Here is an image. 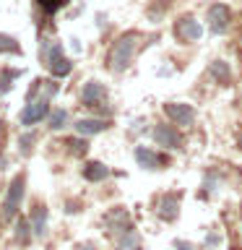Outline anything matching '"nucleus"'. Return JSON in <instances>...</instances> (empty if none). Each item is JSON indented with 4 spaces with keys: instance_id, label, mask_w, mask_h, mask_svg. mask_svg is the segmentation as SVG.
Instances as JSON below:
<instances>
[{
    "instance_id": "nucleus-9",
    "label": "nucleus",
    "mask_w": 242,
    "mask_h": 250,
    "mask_svg": "<svg viewBox=\"0 0 242 250\" xmlns=\"http://www.w3.org/2000/svg\"><path fill=\"white\" fill-rule=\"evenodd\" d=\"M229 23H232L229 5L214 3V5L208 8V29H211V34H224V31L229 29Z\"/></svg>"
},
{
    "instance_id": "nucleus-2",
    "label": "nucleus",
    "mask_w": 242,
    "mask_h": 250,
    "mask_svg": "<svg viewBox=\"0 0 242 250\" xmlns=\"http://www.w3.org/2000/svg\"><path fill=\"white\" fill-rule=\"evenodd\" d=\"M39 60L50 68V73L55 78H65L70 70H73V60L65 58L62 52V44L55 42V39H39Z\"/></svg>"
},
{
    "instance_id": "nucleus-20",
    "label": "nucleus",
    "mask_w": 242,
    "mask_h": 250,
    "mask_svg": "<svg viewBox=\"0 0 242 250\" xmlns=\"http://www.w3.org/2000/svg\"><path fill=\"white\" fill-rule=\"evenodd\" d=\"M120 250H141V237L136 234V229L125 232L120 237Z\"/></svg>"
},
{
    "instance_id": "nucleus-11",
    "label": "nucleus",
    "mask_w": 242,
    "mask_h": 250,
    "mask_svg": "<svg viewBox=\"0 0 242 250\" xmlns=\"http://www.w3.org/2000/svg\"><path fill=\"white\" fill-rule=\"evenodd\" d=\"M180 193H164L159 195V203H156V214H159L164 222H175L180 214Z\"/></svg>"
},
{
    "instance_id": "nucleus-15",
    "label": "nucleus",
    "mask_w": 242,
    "mask_h": 250,
    "mask_svg": "<svg viewBox=\"0 0 242 250\" xmlns=\"http://www.w3.org/2000/svg\"><path fill=\"white\" fill-rule=\"evenodd\" d=\"M31 232L37 237H44V232H47V206L44 203H37L31 208Z\"/></svg>"
},
{
    "instance_id": "nucleus-10",
    "label": "nucleus",
    "mask_w": 242,
    "mask_h": 250,
    "mask_svg": "<svg viewBox=\"0 0 242 250\" xmlns=\"http://www.w3.org/2000/svg\"><path fill=\"white\" fill-rule=\"evenodd\" d=\"M104 224H107L109 234H117V237H122L125 232H130V229H133L130 216H128V211H125L122 206H117V208L109 211V214L104 216Z\"/></svg>"
},
{
    "instance_id": "nucleus-26",
    "label": "nucleus",
    "mask_w": 242,
    "mask_h": 250,
    "mask_svg": "<svg viewBox=\"0 0 242 250\" xmlns=\"http://www.w3.org/2000/svg\"><path fill=\"white\" fill-rule=\"evenodd\" d=\"M76 250H97L94 242H83V245H76Z\"/></svg>"
},
{
    "instance_id": "nucleus-17",
    "label": "nucleus",
    "mask_w": 242,
    "mask_h": 250,
    "mask_svg": "<svg viewBox=\"0 0 242 250\" xmlns=\"http://www.w3.org/2000/svg\"><path fill=\"white\" fill-rule=\"evenodd\" d=\"M68 125V112L62 107L58 109H50V115H47V128L50 130H62Z\"/></svg>"
},
{
    "instance_id": "nucleus-6",
    "label": "nucleus",
    "mask_w": 242,
    "mask_h": 250,
    "mask_svg": "<svg viewBox=\"0 0 242 250\" xmlns=\"http://www.w3.org/2000/svg\"><path fill=\"white\" fill-rule=\"evenodd\" d=\"M47 115H50V99H47V97H39V99L26 102V107H23L21 115H19V123H21V125H34V123H39V120H44Z\"/></svg>"
},
{
    "instance_id": "nucleus-14",
    "label": "nucleus",
    "mask_w": 242,
    "mask_h": 250,
    "mask_svg": "<svg viewBox=\"0 0 242 250\" xmlns=\"http://www.w3.org/2000/svg\"><path fill=\"white\" fill-rule=\"evenodd\" d=\"M208 73H211V78H214L216 83H222V86L232 83V68H229V62H226V60H214L208 65Z\"/></svg>"
},
{
    "instance_id": "nucleus-5",
    "label": "nucleus",
    "mask_w": 242,
    "mask_h": 250,
    "mask_svg": "<svg viewBox=\"0 0 242 250\" xmlns=\"http://www.w3.org/2000/svg\"><path fill=\"white\" fill-rule=\"evenodd\" d=\"M81 102L86 107H99L109 115V109L104 107L107 104V86L101 81H86L83 89H81Z\"/></svg>"
},
{
    "instance_id": "nucleus-1",
    "label": "nucleus",
    "mask_w": 242,
    "mask_h": 250,
    "mask_svg": "<svg viewBox=\"0 0 242 250\" xmlns=\"http://www.w3.org/2000/svg\"><path fill=\"white\" fill-rule=\"evenodd\" d=\"M141 47V34L138 31H125L122 37H117V42L112 44V50L107 55V65L109 70H115V73H122V70L130 68L133 58H136Z\"/></svg>"
},
{
    "instance_id": "nucleus-21",
    "label": "nucleus",
    "mask_w": 242,
    "mask_h": 250,
    "mask_svg": "<svg viewBox=\"0 0 242 250\" xmlns=\"http://www.w3.org/2000/svg\"><path fill=\"white\" fill-rule=\"evenodd\" d=\"M0 52H11V55H21V44L16 42L11 34H0Z\"/></svg>"
},
{
    "instance_id": "nucleus-18",
    "label": "nucleus",
    "mask_w": 242,
    "mask_h": 250,
    "mask_svg": "<svg viewBox=\"0 0 242 250\" xmlns=\"http://www.w3.org/2000/svg\"><path fill=\"white\" fill-rule=\"evenodd\" d=\"M16 240L21 242V245H26V242L31 240V222L29 219H19V222H16Z\"/></svg>"
},
{
    "instance_id": "nucleus-24",
    "label": "nucleus",
    "mask_w": 242,
    "mask_h": 250,
    "mask_svg": "<svg viewBox=\"0 0 242 250\" xmlns=\"http://www.w3.org/2000/svg\"><path fill=\"white\" fill-rule=\"evenodd\" d=\"M37 3L42 5L47 13H55V11H58V8H60L62 3H65V0H37Z\"/></svg>"
},
{
    "instance_id": "nucleus-3",
    "label": "nucleus",
    "mask_w": 242,
    "mask_h": 250,
    "mask_svg": "<svg viewBox=\"0 0 242 250\" xmlns=\"http://www.w3.org/2000/svg\"><path fill=\"white\" fill-rule=\"evenodd\" d=\"M172 31H175V39H177V42H182V44H193V42H198V39H201L203 26H201V21L195 19V16L185 13V16H180V19L175 21Z\"/></svg>"
},
{
    "instance_id": "nucleus-23",
    "label": "nucleus",
    "mask_w": 242,
    "mask_h": 250,
    "mask_svg": "<svg viewBox=\"0 0 242 250\" xmlns=\"http://www.w3.org/2000/svg\"><path fill=\"white\" fill-rule=\"evenodd\" d=\"M16 76H21V70H3V78H0V91L11 89V81H13Z\"/></svg>"
},
{
    "instance_id": "nucleus-25",
    "label": "nucleus",
    "mask_w": 242,
    "mask_h": 250,
    "mask_svg": "<svg viewBox=\"0 0 242 250\" xmlns=\"http://www.w3.org/2000/svg\"><path fill=\"white\" fill-rule=\"evenodd\" d=\"M175 250H201V248L187 242V240H175Z\"/></svg>"
},
{
    "instance_id": "nucleus-19",
    "label": "nucleus",
    "mask_w": 242,
    "mask_h": 250,
    "mask_svg": "<svg viewBox=\"0 0 242 250\" xmlns=\"http://www.w3.org/2000/svg\"><path fill=\"white\" fill-rule=\"evenodd\" d=\"M34 144H37V133H34V130L21 133V138H19V151H21L23 156H29L31 151H34Z\"/></svg>"
},
{
    "instance_id": "nucleus-12",
    "label": "nucleus",
    "mask_w": 242,
    "mask_h": 250,
    "mask_svg": "<svg viewBox=\"0 0 242 250\" xmlns=\"http://www.w3.org/2000/svg\"><path fill=\"white\" fill-rule=\"evenodd\" d=\"M73 128H76L78 136L89 138V136H97V133L107 130V128H109V123H107V120H101V117H81V120H76V123H73Z\"/></svg>"
},
{
    "instance_id": "nucleus-8",
    "label": "nucleus",
    "mask_w": 242,
    "mask_h": 250,
    "mask_svg": "<svg viewBox=\"0 0 242 250\" xmlns=\"http://www.w3.org/2000/svg\"><path fill=\"white\" fill-rule=\"evenodd\" d=\"M154 141L156 146H164V148H182L185 146V138L175 125H167V123H159L154 128Z\"/></svg>"
},
{
    "instance_id": "nucleus-27",
    "label": "nucleus",
    "mask_w": 242,
    "mask_h": 250,
    "mask_svg": "<svg viewBox=\"0 0 242 250\" xmlns=\"http://www.w3.org/2000/svg\"><path fill=\"white\" fill-rule=\"evenodd\" d=\"M237 146L242 148V130H240V136H237Z\"/></svg>"
},
{
    "instance_id": "nucleus-4",
    "label": "nucleus",
    "mask_w": 242,
    "mask_h": 250,
    "mask_svg": "<svg viewBox=\"0 0 242 250\" xmlns=\"http://www.w3.org/2000/svg\"><path fill=\"white\" fill-rule=\"evenodd\" d=\"M23 188H26V177L23 175H16L8 185V193H5V201H3V219H13L16 211L21 206V198H23Z\"/></svg>"
},
{
    "instance_id": "nucleus-13",
    "label": "nucleus",
    "mask_w": 242,
    "mask_h": 250,
    "mask_svg": "<svg viewBox=\"0 0 242 250\" xmlns=\"http://www.w3.org/2000/svg\"><path fill=\"white\" fill-rule=\"evenodd\" d=\"M136 162L143 169H161V164H167L164 156H159L156 151H151V148H146V146H138L136 148Z\"/></svg>"
},
{
    "instance_id": "nucleus-7",
    "label": "nucleus",
    "mask_w": 242,
    "mask_h": 250,
    "mask_svg": "<svg viewBox=\"0 0 242 250\" xmlns=\"http://www.w3.org/2000/svg\"><path fill=\"white\" fill-rule=\"evenodd\" d=\"M164 115L175 125H180V128H190L195 123V109L190 104H185V102H167L164 104Z\"/></svg>"
},
{
    "instance_id": "nucleus-16",
    "label": "nucleus",
    "mask_w": 242,
    "mask_h": 250,
    "mask_svg": "<svg viewBox=\"0 0 242 250\" xmlns=\"http://www.w3.org/2000/svg\"><path fill=\"white\" fill-rule=\"evenodd\" d=\"M107 175H109V169L101 162H89L83 167V177L89 180V183H99V180H104Z\"/></svg>"
},
{
    "instance_id": "nucleus-22",
    "label": "nucleus",
    "mask_w": 242,
    "mask_h": 250,
    "mask_svg": "<svg viewBox=\"0 0 242 250\" xmlns=\"http://www.w3.org/2000/svg\"><path fill=\"white\" fill-rule=\"evenodd\" d=\"M68 146H70V154H76V156H83L86 151H89V144H86V138H70L68 141Z\"/></svg>"
}]
</instances>
